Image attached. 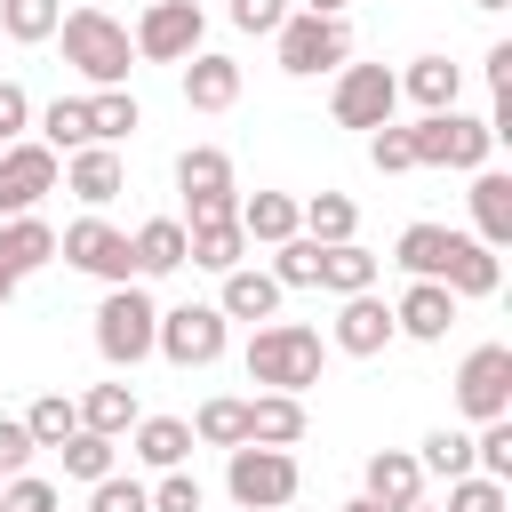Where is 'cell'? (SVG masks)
Here are the masks:
<instances>
[{"label":"cell","mask_w":512,"mask_h":512,"mask_svg":"<svg viewBox=\"0 0 512 512\" xmlns=\"http://www.w3.org/2000/svg\"><path fill=\"white\" fill-rule=\"evenodd\" d=\"M240 360H248V384L304 400V392L320 384V368H328V344H320V328H304V320H264Z\"/></svg>","instance_id":"cell-1"},{"label":"cell","mask_w":512,"mask_h":512,"mask_svg":"<svg viewBox=\"0 0 512 512\" xmlns=\"http://www.w3.org/2000/svg\"><path fill=\"white\" fill-rule=\"evenodd\" d=\"M56 40H64V64H72L88 88H128L136 40H128V24H120V16H104V8H64Z\"/></svg>","instance_id":"cell-2"},{"label":"cell","mask_w":512,"mask_h":512,"mask_svg":"<svg viewBox=\"0 0 512 512\" xmlns=\"http://www.w3.org/2000/svg\"><path fill=\"white\" fill-rule=\"evenodd\" d=\"M152 336H160L152 288H144V280L104 288V304H96V352H104L112 368H136V360H152Z\"/></svg>","instance_id":"cell-3"},{"label":"cell","mask_w":512,"mask_h":512,"mask_svg":"<svg viewBox=\"0 0 512 512\" xmlns=\"http://www.w3.org/2000/svg\"><path fill=\"white\" fill-rule=\"evenodd\" d=\"M272 48H280V72H288V80L344 72V64H352V24H344V16H304V8H288V24L272 32Z\"/></svg>","instance_id":"cell-4"},{"label":"cell","mask_w":512,"mask_h":512,"mask_svg":"<svg viewBox=\"0 0 512 512\" xmlns=\"http://www.w3.org/2000/svg\"><path fill=\"white\" fill-rule=\"evenodd\" d=\"M408 152H416V168H456V176H472V168H488L496 136H488V120H472V112H424V120L408 128Z\"/></svg>","instance_id":"cell-5"},{"label":"cell","mask_w":512,"mask_h":512,"mask_svg":"<svg viewBox=\"0 0 512 512\" xmlns=\"http://www.w3.org/2000/svg\"><path fill=\"white\" fill-rule=\"evenodd\" d=\"M224 488H232V504L240 512H280V504H296V488H304V472H296V456L288 448H232L224 456Z\"/></svg>","instance_id":"cell-6"},{"label":"cell","mask_w":512,"mask_h":512,"mask_svg":"<svg viewBox=\"0 0 512 512\" xmlns=\"http://www.w3.org/2000/svg\"><path fill=\"white\" fill-rule=\"evenodd\" d=\"M56 256H64L72 272H88V280H104V288H128V280H136V256H128V232H120V224H104V216H72V224L56 232Z\"/></svg>","instance_id":"cell-7"},{"label":"cell","mask_w":512,"mask_h":512,"mask_svg":"<svg viewBox=\"0 0 512 512\" xmlns=\"http://www.w3.org/2000/svg\"><path fill=\"white\" fill-rule=\"evenodd\" d=\"M224 344H232V320L216 304H168L160 312V336H152V352L176 360V368H216Z\"/></svg>","instance_id":"cell-8"},{"label":"cell","mask_w":512,"mask_h":512,"mask_svg":"<svg viewBox=\"0 0 512 512\" xmlns=\"http://www.w3.org/2000/svg\"><path fill=\"white\" fill-rule=\"evenodd\" d=\"M456 408L472 424H496L512 416V344H472L456 360Z\"/></svg>","instance_id":"cell-9"},{"label":"cell","mask_w":512,"mask_h":512,"mask_svg":"<svg viewBox=\"0 0 512 512\" xmlns=\"http://www.w3.org/2000/svg\"><path fill=\"white\" fill-rule=\"evenodd\" d=\"M56 176H64V160L40 136L0 144V216H40V200L56 192Z\"/></svg>","instance_id":"cell-10"},{"label":"cell","mask_w":512,"mask_h":512,"mask_svg":"<svg viewBox=\"0 0 512 512\" xmlns=\"http://www.w3.org/2000/svg\"><path fill=\"white\" fill-rule=\"evenodd\" d=\"M200 32H208V8H192V0H152L128 40H136V56H152V64H184V56H200Z\"/></svg>","instance_id":"cell-11"},{"label":"cell","mask_w":512,"mask_h":512,"mask_svg":"<svg viewBox=\"0 0 512 512\" xmlns=\"http://www.w3.org/2000/svg\"><path fill=\"white\" fill-rule=\"evenodd\" d=\"M392 104H400V80H392L384 64H344V72H336V88H328L336 128H384V120H392Z\"/></svg>","instance_id":"cell-12"},{"label":"cell","mask_w":512,"mask_h":512,"mask_svg":"<svg viewBox=\"0 0 512 512\" xmlns=\"http://www.w3.org/2000/svg\"><path fill=\"white\" fill-rule=\"evenodd\" d=\"M88 216H104L120 192H128V168H120V152L112 144H80V152H64V176H56Z\"/></svg>","instance_id":"cell-13"},{"label":"cell","mask_w":512,"mask_h":512,"mask_svg":"<svg viewBox=\"0 0 512 512\" xmlns=\"http://www.w3.org/2000/svg\"><path fill=\"white\" fill-rule=\"evenodd\" d=\"M400 328H392V304L368 288V296H336V328H328V344L344 352V360H376L384 344H392Z\"/></svg>","instance_id":"cell-14"},{"label":"cell","mask_w":512,"mask_h":512,"mask_svg":"<svg viewBox=\"0 0 512 512\" xmlns=\"http://www.w3.org/2000/svg\"><path fill=\"white\" fill-rule=\"evenodd\" d=\"M360 496H368L376 512H408V504H424V464H416V448H376L368 472H360Z\"/></svg>","instance_id":"cell-15"},{"label":"cell","mask_w":512,"mask_h":512,"mask_svg":"<svg viewBox=\"0 0 512 512\" xmlns=\"http://www.w3.org/2000/svg\"><path fill=\"white\" fill-rule=\"evenodd\" d=\"M392 328L416 336V344H448V328H456V296H448L440 280H408L400 304H392Z\"/></svg>","instance_id":"cell-16"},{"label":"cell","mask_w":512,"mask_h":512,"mask_svg":"<svg viewBox=\"0 0 512 512\" xmlns=\"http://www.w3.org/2000/svg\"><path fill=\"white\" fill-rule=\"evenodd\" d=\"M184 104H192V112H232V104H240V64L216 56V48L184 56Z\"/></svg>","instance_id":"cell-17"},{"label":"cell","mask_w":512,"mask_h":512,"mask_svg":"<svg viewBox=\"0 0 512 512\" xmlns=\"http://www.w3.org/2000/svg\"><path fill=\"white\" fill-rule=\"evenodd\" d=\"M280 296H288V288H280L272 272L232 264V272H224V288H216V312H224V320H280Z\"/></svg>","instance_id":"cell-18"},{"label":"cell","mask_w":512,"mask_h":512,"mask_svg":"<svg viewBox=\"0 0 512 512\" xmlns=\"http://www.w3.org/2000/svg\"><path fill=\"white\" fill-rule=\"evenodd\" d=\"M40 264H56V224L48 216H0V272L32 280Z\"/></svg>","instance_id":"cell-19"},{"label":"cell","mask_w":512,"mask_h":512,"mask_svg":"<svg viewBox=\"0 0 512 512\" xmlns=\"http://www.w3.org/2000/svg\"><path fill=\"white\" fill-rule=\"evenodd\" d=\"M400 80V96L416 104V112H456V96H464V64H448V56H416L408 72H392Z\"/></svg>","instance_id":"cell-20"},{"label":"cell","mask_w":512,"mask_h":512,"mask_svg":"<svg viewBox=\"0 0 512 512\" xmlns=\"http://www.w3.org/2000/svg\"><path fill=\"white\" fill-rule=\"evenodd\" d=\"M472 240L480 248L512 240V176L504 168H472Z\"/></svg>","instance_id":"cell-21"},{"label":"cell","mask_w":512,"mask_h":512,"mask_svg":"<svg viewBox=\"0 0 512 512\" xmlns=\"http://www.w3.org/2000/svg\"><path fill=\"white\" fill-rule=\"evenodd\" d=\"M128 256H136V280L184 272V224H176V216H144V224L128 232Z\"/></svg>","instance_id":"cell-22"},{"label":"cell","mask_w":512,"mask_h":512,"mask_svg":"<svg viewBox=\"0 0 512 512\" xmlns=\"http://www.w3.org/2000/svg\"><path fill=\"white\" fill-rule=\"evenodd\" d=\"M248 440H256V448H296V440H304V400H296V392H256V400H248ZM248 440H240V448H248Z\"/></svg>","instance_id":"cell-23"},{"label":"cell","mask_w":512,"mask_h":512,"mask_svg":"<svg viewBox=\"0 0 512 512\" xmlns=\"http://www.w3.org/2000/svg\"><path fill=\"white\" fill-rule=\"evenodd\" d=\"M456 240H464V232H448V224H408L400 248H392V264H400L408 280H440L448 256H456Z\"/></svg>","instance_id":"cell-24"},{"label":"cell","mask_w":512,"mask_h":512,"mask_svg":"<svg viewBox=\"0 0 512 512\" xmlns=\"http://www.w3.org/2000/svg\"><path fill=\"white\" fill-rule=\"evenodd\" d=\"M240 232H248V248L296 240V192H240Z\"/></svg>","instance_id":"cell-25"},{"label":"cell","mask_w":512,"mask_h":512,"mask_svg":"<svg viewBox=\"0 0 512 512\" xmlns=\"http://www.w3.org/2000/svg\"><path fill=\"white\" fill-rule=\"evenodd\" d=\"M296 232H304V240H320V248L352 240V232H360V208H352V192H312V200H296Z\"/></svg>","instance_id":"cell-26"},{"label":"cell","mask_w":512,"mask_h":512,"mask_svg":"<svg viewBox=\"0 0 512 512\" xmlns=\"http://www.w3.org/2000/svg\"><path fill=\"white\" fill-rule=\"evenodd\" d=\"M184 264H200V272H232V264H248V232L240 224H184Z\"/></svg>","instance_id":"cell-27"},{"label":"cell","mask_w":512,"mask_h":512,"mask_svg":"<svg viewBox=\"0 0 512 512\" xmlns=\"http://www.w3.org/2000/svg\"><path fill=\"white\" fill-rule=\"evenodd\" d=\"M496 280H504V264H496V248H480L472 232L456 240V256H448V272H440V288L464 304V296H496Z\"/></svg>","instance_id":"cell-28"},{"label":"cell","mask_w":512,"mask_h":512,"mask_svg":"<svg viewBox=\"0 0 512 512\" xmlns=\"http://www.w3.org/2000/svg\"><path fill=\"white\" fill-rule=\"evenodd\" d=\"M184 456H192V424L184 416H136V464L184 472Z\"/></svg>","instance_id":"cell-29"},{"label":"cell","mask_w":512,"mask_h":512,"mask_svg":"<svg viewBox=\"0 0 512 512\" xmlns=\"http://www.w3.org/2000/svg\"><path fill=\"white\" fill-rule=\"evenodd\" d=\"M376 272H384V264H376L360 240L320 248V288H328V296H368V288H376Z\"/></svg>","instance_id":"cell-30"},{"label":"cell","mask_w":512,"mask_h":512,"mask_svg":"<svg viewBox=\"0 0 512 512\" xmlns=\"http://www.w3.org/2000/svg\"><path fill=\"white\" fill-rule=\"evenodd\" d=\"M136 392L128 384H88L80 392V432H104V440H120V432H136Z\"/></svg>","instance_id":"cell-31"},{"label":"cell","mask_w":512,"mask_h":512,"mask_svg":"<svg viewBox=\"0 0 512 512\" xmlns=\"http://www.w3.org/2000/svg\"><path fill=\"white\" fill-rule=\"evenodd\" d=\"M32 128H40V144H48L56 160L80 152V144H96V136H88V96H56V104H40Z\"/></svg>","instance_id":"cell-32"},{"label":"cell","mask_w":512,"mask_h":512,"mask_svg":"<svg viewBox=\"0 0 512 512\" xmlns=\"http://www.w3.org/2000/svg\"><path fill=\"white\" fill-rule=\"evenodd\" d=\"M136 128H144V104H136L128 88H88V136H96V144L120 152V136H136Z\"/></svg>","instance_id":"cell-33"},{"label":"cell","mask_w":512,"mask_h":512,"mask_svg":"<svg viewBox=\"0 0 512 512\" xmlns=\"http://www.w3.org/2000/svg\"><path fill=\"white\" fill-rule=\"evenodd\" d=\"M176 192L192 200V192H240L232 184V152L224 144H184L176 152Z\"/></svg>","instance_id":"cell-34"},{"label":"cell","mask_w":512,"mask_h":512,"mask_svg":"<svg viewBox=\"0 0 512 512\" xmlns=\"http://www.w3.org/2000/svg\"><path fill=\"white\" fill-rule=\"evenodd\" d=\"M192 440L200 448H240L248 440V400H232V392H216V400H200V416H192Z\"/></svg>","instance_id":"cell-35"},{"label":"cell","mask_w":512,"mask_h":512,"mask_svg":"<svg viewBox=\"0 0 512 512\" xmlns=\"http://www.w3.org/2000/svg\"><path fill=\"white\" fill-rule=\"evenodd\" d=\"M24 432H32V448H64V440L80 432V400H72V392H40V400L24 408Z\"/></svg>","instance_id":"cell-36"},{"label":"cell","mask_w":512,"mask_h":512,"mask_svg":"<svg viewBox=\"0 0 512 512\" xmlns=\"http://www.w3.org/2000/svg\"><path fill=\"white\" fill-rule=\"evenodd\" d=\"M56 24H64V0H0V32H8L16 48L56 40Z\"/></svg>","instance_id":"cell-37"},{"label":"cell","mask_w":512,"mask_h":512,"mask_svg":"<svg viewBox=\"0 0 512 512\" xmlns=\"http://www.w3.org/2000/svg\"><path fill=\"white\" fill-rule=\"evenodd\" d=\"M416 464H424V480H464V472H472V440L440 424V432L416 440Z\"/></svg>","instance_id":"cell-38"},{"label":"cell","mask_w":512,"mask_h":512,"mask_svg":"<svg viewBox=\"0 0 512 512\" xmlns=\"http://www.w3.org/2000/svg\"><path fill=\"white\" fill-rule=\"evenodd\" d=\"M264 272H272L280 288H320V240H304V232H296V240H280Z\"/></svg>","instance_id":"cell-39"},{"label":"cell","mask_w":512,"mask_h":512,"mask_svg":"<svg viewBox=\"0 0 512 512\" xmlns=\"http://www.w3.org/2000/svg\"><path fill=\"white\" fill-rule=\"evenodd\" d=\"M112 448H120V440H104V432H72L56 456H64V472H72V480H88V488H96V480L112 472Z\"/></svg>","instance_id":"cell-40"},{"label":"cell","mask_w":512,"mask_h":512,"mask_svg":"<svg viewBox=\"0 0 512 512\" xmlns=\"http://www.w3.org/2000/svg\"><path fill=\"white\" fill-rule=\"evenodd\" d=\"M472 472H480V480H504V488H512V416L480 424V440H472Z\"/></svg>","instance_id":"cell-41"},{"label":"cell","mask_w":512,"mask_h":512,"mask_svg":"<svg viewBox=\"0 0 512 512\" xmlns=\"http://www.w3.org/2000/svg\"><path fill=\"white\" fill-rule=\"evenodd\" d=\"M440 512H512V488L464 472V480H448V504H440Z\"/></svg>","instance_id":"cell-42"},{"label":"cell","mask_w":512,"mask_h":512,"mask_svg":"<svg viewBox=\"0 0 512 512\" xmlns=\"http://www.w3.org/2000/svg\"><path fill=\"white\" fill-rule=\"evenodd\" d=\"M368 168H376V176H408V168H416V152H408V128H400V120L368 128Z\"/></svg>","instance_id":"cell-43"},{"label":"cell","mask_w":512,"mask_h":512,"mask_svg":"<svg viewBox=\"0 0 512 512\" xmlns=\"http://www.w3.org/2000/svg\"><path fill=\"white\" fill-rule=\"evenodd\" d=\"M0 512H64V496L40 472H16V480H0Z\"/></svg>","instance_id":"cell-44"},{"label":"cell","mask_w":512,"mask_h":512,"mask_svg":"<svg viewBox=\"0 0 512 512\" xmlns=\"http://www.w3.org/2000/svg\"><path fill=\"white\" fill-rule=\"evenodd\" d=\"M88 512H152V496H144V480H120V472H104V480L88 488Z\"/></svg>","instance_id":"cell-45"},{"label":"cell","mask_w":512,"mask_h":512,"mask_svg":"<svg viewBox=\"0 0 512 512\" xmlns=\"http://www.w3.org/2000/svg\"><path fill=\"white\" fill-rule=\"evenodd\" d=\"M144 496H152V512H200L208 504L192 472H160V488H144Z\"/></svg>","instance_id":"cell-46"},{"label":"cell","mask_w":512,"mask_h":512,"mask_svg":"<svg viewBox=\"0 0 512 512\" xmlns=\"http://www.w3.org/2000/svg\"><path fill=\"white\" fill-rule=\"evenodd\" d=\"M224 8H232V24H240V32H248V40H256V32H264V40H272V32H280V24H288V0H224Z\"/></svg>","instance_id":"cell-47"},{"label":"cell","mask_w":512,"mask_h":512,"mask_svg":"<svg viewBox=\"0 0 512 512\" xmlns=\"http://www.w3.org/2000/svg\"><path fill=\"white\" fill-rule=\"evenodd\" d=\"M176 224H240V192H192Z\"/></svg>","instance_id":"cell-48"},{"label":"cell","mask_w":512,"mask_h":512,"mask_svg":"<svg viewBox=\"0 0 512 512\" xmlns=\"http://www.w3.org/2000/svg\"><path fill=\"white\" fill-rule=\"evenodd\" d=\"M40 448H32V432H24V416H0V480H16L24 464H32Z\"/></svg>","instance_id":"cell-49"},{"label":"cell","mask_w":512,"mask_h":512,"mask_svg":"<svg viewBox=\"0 0 512 512\" xmlns=\"http://www.w3.org/2000/svg\"><path fill=\"white\" fill-rule=\"evenodd\" d=\"M32 128V96H24V80H0V144H16Z\"/></svg>","instance_id":"cell-50"},{"label":"cell","mask_w":512,"mask_h":512,"mask_svg":"<svg viewBox=\"0 0 512 512\" xmlns=\"http://www.w3.org/2000/svg\"><path fill=\"white\" fill-rule=\"evenodd\" d=\"M488 88H496V96H512V40H496V48H488Z\"/></svg>","instance_id":"cell-51"},{"label":"cell","mask_w":512,"mask_h":512,"mask_svg":"<svg viewBox=\"0 0 512 512\" xmlns=\"http://www.w3.org/2000/svg\"><path fill=\"white\" fill-rule=\"evenodd\" d=\"M352 0H304V16H344Z\"/></svg>","instance_id":"cell-52"},{"label":"cell","mask_w":512,"mask_h":512,"mask_svg":"<svg viewBox=\"0 0 512 512\" xmlns=\"http://www.w3.org/2000/svg\"><path fill=\"white\" fill-rule=\"evenodd\" d=\"M16 288H24V280H16V272H0V304H8V296H16Z\"/></svg>","instance_id":"cell-53"},{"label":"cell","mask_w":512,"mask_h":512,"mask_svg":"<svg viewBox=\"0 0 512 512\" xmlns=\"http://www.w3.org/2000/svg\"><path fill=\"white\" fill-rule=\"evenodd\" d=\"M336 512H376V504H368V496H352V504H336Z\"/></svg>","instance_id":"cell-54"},{"label":"cell","mask_w":512,"mask_h":512,"mask_svg":"<svg viewBox=\"0 0 512 512\" xmlns=\"http://www.w3.org/2000/svg\"><path fill=\"white\" fill-rule=\"evenodd\" d=\"M472 8H488V16H496V8H512V0H472Z\"/></svg>","instance_id":"cell-55"},{"label":"cell","mask_w":512,"mask_h":512,"mask_svg":"<svg viewBox=\"0 0 512 512\" xmlns=\"http://www.w3.org/2000/svg\"><path fill=\"white\" fill-rule=\"evenodd\" d=\"M408 512H440V504H408Z\"/></svg>","instance_id":"cell-56"},{"label":"cell","mask_w":512,"mask_h":512,"mask_svg":"<svg viewBox=\"0 0 512 512\" xmlns=\"http://www.w3.org/2000/svg\"><path fill=\"white\" fill-rule=\"evenodd\" d=\"M72 8H96V0H72Z\"/></svg>","instance_id":"cell-57"},{"label":"cell","mask_w":512,"mask_h":512,"mask_svg":"<svg viewBox=\"0 0 512 512\" xmlns=\"http://www.w3.org/2000/svg\"><path fill=\"white\" fill-rule=\"evenodd\" d=\"M192 8H208V0H192Z\"/></svg>","instance_id":"cell-58"}]
</instances>
